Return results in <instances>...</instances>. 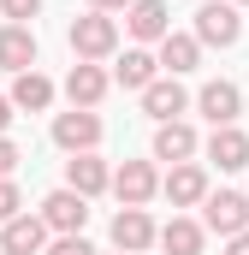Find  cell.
Wrapping results in <instances>:
<instances>
[{
  "label": "cell",
  "mask_w": 249,
  "mask_h": 255,
  "mask_svg": "<svg viewBox=\"0 0 249 255\" xmlns=\"http://www.w3.org/2000/svg\"><path fill=\"white\" fill-rule=\"evenodd\" d=\"M65 42H71L77 60H107V54L119 48V24H113L107 12H83V18H71Z\"/></svg>",
  "instance_id": "cell-1"
},
{
  "label": "cell",
  "mask_w": 249,
  "mask_h": 255,
  "mask_svg": "<svg viewBox=\"0 0 249 255\" xmlns=\"http://www.w3.org/2000/svg\"><path fill=\"white\" fill-rule=\"evenodd\" d=\"M202 48H232L238 36H244V18H238V6L232 0H208L202 12H196V30H190Z\"/></svg>",
  "instance_id": "cell-2"
},
{
  "label": "cell",
  "mask_w": 249,
  "mask_h": 255,
  "mask_svg": "<svg viewBox=\"0 0 249 255\" xmlns=\"http://www.w3.org/2000/svg\"><path fill=\"white\" fill-rule=\"evenodd\" d=\"M54 142H60L65 154H95V142H101V119H95V107H71L54 119Z\"/></svg>",
  "instance_id": "cell-3"
},
{
  "label": "cell",
  "mask_w": 249,
  "mask_h": 255,
  "mask_svg": "<svg viewBox=\"0 0 249 255\" xmlns=\"http://www.w3.org/2000/svg\"><path fill=\"white\" fill-rule=\"evenodd\" d=\"M202 226H208V232H220V238L249 232V196H238V190L208 196V202H202Z\"/></svg>",
  "instance_id": "cell-4"
},
{
  "label": "cell",
  "mask_w": 249,
  "mask_h": 255,
  "mask_svg": "<svg viewBox=\"0 0 249 255\" xmlns=\"http://www.w3.org/2000/svg\"><path fill=\"white\" fill-rule=\"evenodd\" d=\"M196 107H202V119H208L214 130H220V125H238V113H244V89L226 83V77H214V83H202Z\"/></svg>",
  "instance_id": "cell-5"
},
{
  "label": "cell",
  "mask_w": 249,
  "mask_h": 255,
  "mask_svg": "<svg viewBox=\"0 0 249 255\" xmlns=\"http://www.w3.org/2000/svg\"><path fill=\"white\" fill-rule=\"evenodd\" d=\"M42 220H48V232H60V238L83 232V220H89V196H77V190H54L48 202H42Z\"/></svg>",
  "instance_id": "cell-6"
},
{
  "label": "cell",
  "mask_w": 249,
  "mask_h": 255,
  "mask_svg": "<svg viewBox=\"0 0 249 255\" xmlns=\"http://www.w3.org/2000/svg\"><path fill=\"white\" fill-rule=\"evenodd\" d=\"M184 107H190V95H184V83H178V77H154V83L142 89V113H148L154 125H172Z\"/></svg>",
  "instance_id": "cell-7"
},
{
  "label": "cell",
  "mask_w": 249,
  "mask_h": 255,
  "mask_svg": "<svg viewBox=\"0 0 249 255\" xmlns=\"http://www.w3.org/2000/svg\"><path fill=\"white\" fill-rule=\"evenodd\" d=\"M113 244H119L124 255H142L148 244H160V232H154V220H148L142 208H119V214H113Z\"/></svg>",
  "instance_id": "cell-8"
},
{
  "label": "cell",
  "mask_w": 249,
  "mask_h": 255,
  "mask_svg": "<svg viewBox=\"0 0 249 255\" xmlns=\"http://www.w3.org/2000/svg\"><path fill=\"white\" fill-rule=\"evenodd\" d=\"M154 190H160V178H154V166H148V160H124L119 172H113V196H119L124 208H142Z\"/></svg>",
  "instance_id": "cell-9"
},
{
  "label": "cell",
  "mask_w": 249,
  "mask_h": 255,
  "mask_svg": "<svg viewBox=\"0 0 249 255\" xmlns=\"http://www.w3.org/2000/svg\"><path fill=\"white\" fill-rule=\"evenodd\" d=\"M42 244H48V220L42 214H18V220L0 226V250L6 255H36Z\"/></svg>",
  "instance_id": "cell-10"
},
{
  "label": "cell",
  "mask_w": 249,
  "mask_h": 255,
  "mask_svg": "<svg viewBox=\"0 0 249 255\" xmlns=\"http://www.w3.org/2000/svg\"><path fill=\"white\" fill-rule=\"evenodd\" d=\"M124 24H130L136 42H166V36H172V12H166V0H136V6L124 12Z\"/></svg>",
  "instance_id": "cell-11"
},
{
  "label": "cell",
  "mask_w": 249,
  "mask_h": 255,
  "mask_svg": "<svg viewBox=\"0 0 249 255\" xmlns=\"http://www.w3.org/2000/svg\"><path fill=\"white\" fill-rule=\"evenodd\" d=\"M160 190H166L172 208H196V202H208V172H202L196 160H184V166H172V172H166V184H160Z\"/></svg>",
  "instance_id": "cell-12"
},
{
  "label": "cell",
  "mask_w": 249,
  "mask_h": 255,
  "mask_svg": "<svg viewBox=\"0 0 249 255\" xmlns=\"http://www.w3.org/2000/svg\"><path fill=\"white\" fill-rule=\"evenodd\" d=\"M107 83H113V77H107L95 60H77L71 77H65V101H71V107H95V101L107 95Z\"/></svg>",
  "instance_id": "cell-13"
},
{
  "label": "cell",
  "mask_w": 249,
  "mask_h": 255,
  "mask_svg": "<svg viewBox=\"0 0 249 255\" xmlns=\"http://www.w3.org/2000/svg\"><path fill=\"white\" fill-rule=\"evenodd\" d=\"M208 160H214L220 172H244L249 166V136L238 125H220L214 136H208Z\"/></svg>",
  "instance_id": "cell-14"
},
{
  "label": "cell",
  "mask_w": 249,
  "mask_h": 255,
  "mask_svg": "<svg viewBox=\"0 0 249 255\" xmlns=\"http://www.w3.org/2000/svg\"><path fill=\"white\" fill-rule=\"evenodd\" d=\"M107 184H113L107 160H95V154H71V160H65V190H77V196H101Z\"/></svg>",
  "instance_id": "cell-15"
},
{
  "label": "cell",
  "mask_w": 249,
  "mask_h": 255,
  "mask_svg": "<svg viewBox=\"0 0 249 255\" xmlns=\"http://www.w3.org/2000/svg\"><path fill=\"white\" fill-rule=\"evenodd\" d=\"M0 71H36V36H30V24H6L0 30Z\"/></svg>",
  "instance_id": "cell-16"
},
{
  "label": "cell",
  "mask_w": 249,
  "mask_h": 255,
  "mask_svg": "<svg viewBox=\"0 0 249 255\" xmlns=\"http://www.w3.org/2000/svg\"><path fill=\"white\" fill-rule=\"evenodd\" d=\"M190 154H196V130L184 119H172V125L154 130V160H172V166H184Z\"/></svg>",
  "instance_id": "cell-17"
},
{
  "label": "cell",
  "mask_w": 249,
  "mask_h": 255,
  "mask_svg": "<svg viewBox=\"0 0 249 255\" xmlns=\"http://www.w3.org/2000/svg\"><path fill=\"white\" fill-rule=\"evenodd\" d=\"M202 238H208V226H196L184 214H172V220L160 226V250L166 255H202Z\"/></svg>",
  "instance_id": "cell-18"
},
{
  "label": "cell",
  "mask_w": 249,
  "mask_h": 255,
  "mask_svg": "<svg viewBox=\"0 0 249 255\" xmlns=\"http://www.w3.org/2000/svg\"><path fill=\"white\" fill-rule=\"evenodd\" d=\"M12 107H24V113H48V107H54V83H48L42 71H18V77H12Z\"/></svg>",
  "instance_id": "cell-19"
},
{
  "label": "cell",
  "mask_w": 249,
  "mask_h": 255,
  "mask_svg": "<svg viewBox=\"0 0 249 255\" xmlns=\"http://www.w3.org/2000/svg\"><path fill=\"white\" fill-rule=\"evenodd\" d=\"M154 71H160V60H154L148 48H130V54L113 65V83H124V89H148V83H154Z\"/></svg>",
  "instance_id": "cell-20"
},
{
  "label": "cell",
  "mask_w": 249,
  "mask_h": 255,
  "mask_svg": "<svg viewBox=\"0 0 249 255\" xmlns=\"http://www.w3.org/2000/svg\"><path fill=\"white\" fill-rule=\"evenodd\" d=\"M196 60H202V42H196V36H184V30H172V36L160 42V65H166L172 77L196 71Z\"/></svg>",
  "instance_id": "cell-21"
},
{
  "label": "cell",
  "mask_w": 249,
  "mask_h": 255,
  "mask_svg": "<svg viewBox=\"0 0 249 255\" xmlns=\"http://www.w3.org/2000/svg\"><path fill=\"white\" fill-rule=\"evenodd\" d=\"M18 214H24V196H18L12 178H0V226H6V220H18Z\"/></svg>",
  "instance_id": "cell-22"
},
{
  "label": "cell",
  "mask_w": 249,
  "mask_h": 255,
  "mask_svg": "<svg viewBox=\"0 0 249 255\" xmlns=\"http://www.w3.org/2000/svg\"><path fill=\"white\" fill-rule=\"evenodd\" d=\"M0 12H6L12 24H30V18L42 12V0H0Z\"/></svg>",
  "instance_id": "cell-23"
},
{
  "label": "cell",
  "mask_w": 249,
  "mask_h": 255,
  "mask_svg": "<svg viewBox=\"0 0 249 255\" xmlns=\"http://www.w3.org/2000/svg\"><path fill=\"white\" fill-rule=\"evenodd\" d=\"M48 255H95L89 244H83V232H71V238H54V250Z\"/></svg>",
  "instance_id": "cell-24"
},
{
  "label": "cell",
  "mask_w": 249,
  "mask_h": 255,
  "mask_svg": "<svg viewBox=\"0 0 249 255\" xmlns=\"http://www.w3.org/2000/svg\"><path fill=\"white\" fill-rule=\"evenodd\" d=\"M18 160H24V154H18V142H12V136H0V178H12V172H18Z\"/></svg>",
  "instance_id": "cell-25"
},
{
  "label": "cell",
  "mask_w": 249,
  "mask_h": 255,
  "mask_svg": "<svg viewBox=\"0 0 249 255\" xmlns=\"http://www.w3.org/2000/svg\"><path fill=\"white\" fill-rule=\"evenodd\" d=\"M136 0H89V12H130Z\"/></svg>",
  "instance_id": "cell-26"
},
{
  "label": "cell",
  "mask_w": 249,
  "mask_h": 255,
  "mask_svg": "<svg viewBox=\"0 0 249 255\" xmlns=\"http://www.w3.org/2000/svg\"><path fill=\"white\" fill-rule=\"evenodd\" d=\"M226 255H249V232H238V238H226Z\"/></svg>",
  "instance_id": "cell-27"
},
{
  "label": "cell",
  "mask_w": 249,
  "mask_h": 255,
  "mask_svg": "<svg viewBox=\"0 0 249 255\" xmlns=\"http://www.w3.org/2000/svg\"><path fill=\"white\" fill-rule=\"evenodd\" d=\"M6 125H12V95H0V136H6Z\"/></svg>",
  "instance_id": "cell-28"
},
{
  "label": "cell",
  "mask_w": 249,
  "mask_h": 255,
  "mask_svg": "<svg viewBox=\"0 0 249 255\" xmlns=\"http://www.w3.org/2000/svg\"><path fill=\"white\" fill-rule=\"evenodd\" d=\"M232 6H249V0H232Z\"/></svg>",
  "instance_id": "cell-29"
},
{
  "label": "cell",
  "mask_w": 249,
  "mask_h": 255,
  "mask_svg": "<svg viewBox=\"0 0 249 255\" xmlns=\"http://www.w3.org/2000/svg\"><path fill=\"white\" fill-rule=\"evenodd\" d=\"M119 255H124V250H119Z\"/></svg>",
  "instance_id": "cell-30"
}]
</instances>
